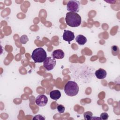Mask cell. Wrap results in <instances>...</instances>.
Returning a JSON list of instances; mask_svg holds the SVG:
<instances>
[{
    "label": "cell",
    "instance_id": "6da1fadb",
    "mask_svg": "<svg viewBox=\"0 0 120 120\" xmlns=\"http://www.w3.org/2000/svg\"><path fill=\"white\" fill-rule=\"evenodd\" d=\"M65 21L69 26L77 27L81 24L82 19L81 17L77 13L68 12L66 14Z\"/></svg>",
    "mask_w": 120,
    "mask_h": 120
},
{
    "label": "cell",
    "instance_id": "7a4b0ae2",
    "mask_svg": "<svg viewBox=\"0 0 120 120\" xmlns=\"http://www.w3.org/2000/svg\"><path fill=\"white\" fill-rule=\"evenodd\" d=\"M47 54L45 50L41 47H38L32 52L31 58L35 63H41L44 61L46 58Z\"/></svg>",
    "mask_w": 120,
    "mask_h": 120
},
{
    "label": "cell",
    "instance_id": "3957f363",
    "mask_svg": "<svg viewBox=\"0 0 120 120\" xmlns=\"http://www.w3.org/2000/svg\"><path fill=\"white\" fill-rule=\"evenodd\" d=\"M79 86L77 84L72 81H69L65 84L64 91L68 96L73 97L76 96L79 91Z\"/></svg>",
    "mask_w": 120,
    "mask_h": 120
},
{
    "label": "cell",
    "instance_id": "277c9868",
    "mask_svg": "<svg viewBox=\"0 0 120 120\" xmlns=\"http://www.w3.org/2000/svg\"><path fill=\"white\" fill-rule=\"evenodd\" d=\"M80 3L77 0H69L67 5V9L69 12L76 13L79 12L80 10Z\"/></svg>",
    "mask_w": 120,
    "mask_h": 120
},
{
    "label": "cell",
    "instance_id": "5b68a950",
    "mask_svg": "<svg viewBox=\"0 0 120 120\" xmlns=\"http://www.w3.org/2000/svg\"><path fill=\"white\" fill-rule=\"evenodd\" d=\"M56 63L55 59L52 57H48L43 62V66L47 70L50 71L53 69Z\"/></svg>",
    "mask_w": 120,
    "mask_h": 120
},
{
    "label": "cell",
    "instance_id": "8992f818",
    "mask_svg": "<svg viewBox=\"0 0 120 120\" xmlns=\"http://www.w3.org/2000/svg\"><path fill=\"white\" fill-rule=\"evenodd\" d=\"M35 102L38 106H45L48 102V98L45 95L40 94L36 98Z\"/></svg>",
    "mask_w": 120,
    "mask_h": 120
},
{
    "label": "cell",
    "instance_id": "52a82bcc",
    "mask_svg": "<svg viewBox=\"0 0 120 120\" xmlns=\"http://www.w3.org/2000/svg\"><path fill=\"white\" fill-rule=\"evenodd\" d=\"M63 39L64 40L67 41L70 44V42L75 38V35L74 32L68 30H64L63 34Z\"/></svg>",
    "mask_w": 120,
    "mask_h": 120
},
{
    "label": "cell",
    "instance_id": "ba28073f",
    "mask_svg": "<svg viewBox=\"0 0 120 120\" xmlns=\"http://www.w3.org/2000/svg\"><path fill=\"white\" fill-rule=\"evenodd\" d=\"M52 56L54 59H63L65 56L64 52L60 49H57L54 50L52 54Z\"/></svg>",
    "mask_w": 120,
    "mask_h": 120
},
{
    "label": "cell",
    "instance_id": "9c48e42d",
    "mask_svg": "<svg viewBox=\"0 0 120 120\" xmlns=\"http://www.w3.org/2000/svg\"><path fill=\"white\" fill-rule=\"evenodd\" d=\"M95 75L98 79H104L106 77L107 73L105 69L100 68L95 72Z\"/></svg>",
    "mask_w": 120,
    "mask_h": 120
},
{
    "label": "cell",
    "instance_id": "30bf717a",
    "mask_svg": "<svg viewBox=\"0 0 120 120\" xmlns=\"http://www.w3.org/2000/svg\"><path fill=\"white\" fill-rule=\"evenodd\" d=\"M49 94L51 98L53 100H58L61 97L60 92L58 90H52Z\"/></svg>",
    "mask_w": 120,
    "mask_h": 120
},
{
    "label": "cell",
    "instance_id": "8fae6325",
    "mask_svg": "<svg viewBox=\"0 0 120 120\" xmlns=\"http://www.w3.org/2000/svg\"><path fill=\"white\" fill-rule=\"evenodd\" d=\"M75 40L77 43L81 45H84L87 41L86 38L82 35H78L75 38Z\"/></svg>",
    "mask_w": 120,
    "mask_h": 120
},
{
    "label": "cell",
    "instance_id": "7c38bea8",
    "mask_svg": "<svg viewBox=\"0 0 120 120\" xmlns=\"http://www.w3.org/2000/svg\"><path fill=\"white\" fill-rule=\"evenodd\" d=\"M92 113L90 111H87L84 113L83 117L85 120H90L92 118Z\"/></svg>",
    "mask_w": 120,
    "mask_h": 120
},
{
    "label": "cell",
    "instance_id": "4fadbf2b",
    "mask_svg": "<svg viewBox=\"0 0 120 120\" xmlns=\"http://www.w3.org/2000/svg\"><path fill=\"white\" fill-rule=\"evenodd\" d=\"M111 49H112V55L114 56L118 55L119 52V49L117 46L113 45L111 47Z\"/></svg>",
    "mask_w": 120,
    "mask_h": 120
},
{
    "label": "cell",
    "instance_id": "5bb4252c",
    "mask_svg": "<svg viewBox=\"0 0 120 120\" xmlns=\"http://www.w3.org/2000/svg\"><path fill=\"white\" fill-rule=\"evenodd\" d=\"M28 41H29L28 38L27 36L26 35H23L22 36L20 37V41L21 43L22 44H26V43Z\"/></svg>",
    "mask_w": 120,
    "mask_h": 120
},
{
    "label": "cell",
    "instance_id": "9a60e30c",
    "mask_svg": "<svg viewBox=\"0 0 120 120\" xmlns=\"http://www.w3.org/2000/svg\"><path fill=\"white\" fill-rule=\"evenodd\" d=\"M57 110H58V112L60 113H63L64 112V111H65V107L63 105H58L57 106Z\"/></svg>",
    "mask_w": 120,
    "mask_h": 120
},
{
    "label": "cell",
    "instance_id": "2e32d148",
    "mask_svg": "<svg viewBox=\"0 0 120 120\" xmlns=\"http://www.w3.org/2000/svg\"><path fill=\"white\" fill-rule=\"evenodd\" d=\"M108 114L106 112H103L100 115V118L101 120H107L108 118Z\"/></svg>",
    "mask_w": 120,
    "mask_h": 120
},
{
    "label": "cell",
    "instance_id": "e0dca14e",
    "mask_svg": "<svg viewBox=\"0 0 120 120\" xmlns=\"http://www.w3.org/2000/svg\"><path fill=\"white\" fill-rule=\"evenodd\" d=\"M45 117H44L43 116L40 115V114H38V115L35 116V117H33V120H45Z\"/></svg>",
    "mask_w": 120,
    "mask_h": 120
}]
</instances>
